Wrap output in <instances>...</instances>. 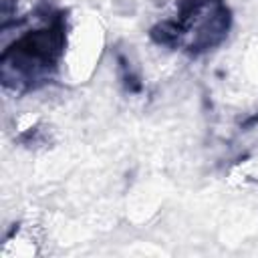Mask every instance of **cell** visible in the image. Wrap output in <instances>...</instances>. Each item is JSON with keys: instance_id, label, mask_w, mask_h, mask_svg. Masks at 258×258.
I'll return each mask as SVG.
<instances>
[{"instance_id": "obj_1", "label": "cell", "mask_w": 258, "mask_h": 258, "mask_svg": "<svg viewBox=\"0 0 258 258\" xmlns=\"http://www.w3.org/2000/svg\"><path fill=\"white\" fill-rule=\"evenodd\" d=\"M67 12L40 2L36 6V26L24 30L0 54V81L4 89L28 93L44 87L64 54Z\"/></svg>"}, {"instance_id": "obj_2", "label": "cell", "mask_w": 258, "mask_h": 258, "mask_svg": "<svg viewBox=\"0 0 258 258\" xmlns=\"http://www.w3.org/2000/svg\"><path fill=\"white\" fill-rule=\"evenodd\" d=\"M232 26L226 0H177V12L157 22L149 36L155 44L200 56L224 42Z\"/></svg>"}]
</instances>
